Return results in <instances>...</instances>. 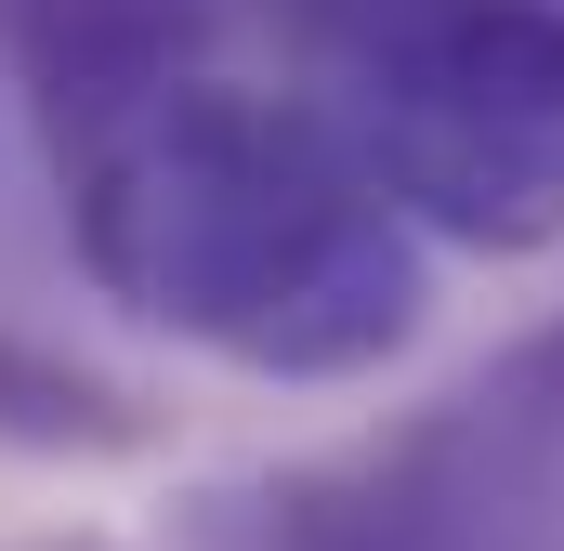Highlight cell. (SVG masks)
<instances>
[{"instance_id": "obj_2", "label": "cell", "mask_w": 564, "mask_h": 551, "mask_svg": "<svg viewBox=\"0 0 564 551\" xmlns=\"http://www.w3.org/2000/svg\"><path fill=\"white\" fill-rule=\"evenodd\" d=\"M355 53V158L381 197L473 250H564V0H394Z\"/></svg>"}, {"instance_id": "obj_5", "label": "cell", "mask_w": 564, "mask_h": 551, "mask_svg": "<svg viewBox=\"0 0 564 551\" xmlns=\"http://www.w3.org/2000/svg\"><path fill=\"white\" fill-rule=\"evenodd\" d=\"M276 13H289V26H315V40H368L394 0H276Z\"/></svg>"}, {"instance_id": "obj_4", "label": "cell", "mask_w": 564, "mask_h": 551, "mask_svg": "<svg viewBox=\"0 0 564 551\" xmlns=\"http://www.w3.org/2000/svg\"><path fill=\"white\" fill-rule=\"evenodd\" d=\"M237 0H0V66L53 144H93L144 93L197 79Z\"/></svg>"}, {"instance_id": "obj_3", "label": "cell", "mask_w": 564, "mask_h": 551, "mask_svg": "<svg viewBox=\"0 0 564 551\" xmlns=\"http://www.w3.org/2000/svg\"><path fill=\"white\" fill-rule=\"evenodd\" d=\"M486 420H421L394 446L315 460L263 486V512L237 526L250 551H499V460L473 473Z\"/></svg>"}, {"instance_id": "obj_6", "label": "cell", "mask_w": 564, "mask_h": 551, "mask_svg": "<svg viewBox=\"0 0 564 551\" xmlns=\"http://www.w3.org/2000/svg\"><path fill=\"white\" fill-rule=\"evenodd\" d=\"M539 368H552V381H564V342H552V355H539Z\"/></svg>"}, {"instance_id": "obj_1", "label": "cell", "mask_w": 564, "mask_h": 551, "mask_svg": "<svg viewBox=\"0 0 564 551\" xmlns=\"http://www.w3.org/2000/svg\"><path fill=\"white\" fill-rule=\"evenodd\" d=\"M66 237L132 328L237 381H368L433 315V250L355 132L210 66L66 144Z\"/></svg>"}]
</instances>
